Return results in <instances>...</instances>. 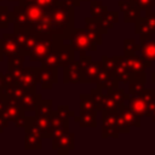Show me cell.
Returning <instances> with one entry per match:
<instances>
[{
	"instance_id": "1",
	"label": "cell",
	"mask_w": 155,
	"mask_h": 155,
	"mask_svg": "<svg viewBox=\"0 0 155 155\" xmlns=\"http://www.w3.org/2000/svg\"><path fill=\"white\" fill-rule=\"evenodd\" d=\"M48 10L51 18V34H58L67 38L74 28V8L67 5L63 0H57V2Z\"/></svg>"
},
{
	"instance_id": "2",
	"label": "cell",
	"mask_w": 155,
	"mask_h": 155,
	"mask_svg": "<svg viewBox=\"0 0 155 155\" xmlns=\"http://www.w3.org/2000/svg\"><path fill=\"white\" fill-rule=\"evenodd\" d=\"M65 39H68L74 51H79L80 54L87 51H96L97 46L103 44L102 34H93L82 28H73Z\"/></svg>"
},
{
	"instance_id": "3",
	"label": "cell",
	"mask_w": 155,
	"mask_h": 155,
	"mask_svg": "<svg viewBox=\"0 0 155 155\" xmlns=\"http://www.w3.org/2000/svg\"><path fill=\"white\" fill-rule=\"evenodd\" d=\"M65 38L63 35L58 34H38L36 42L34 45V48L29 53V61L30 62H42L54 48L62 46L64 44Z\"/></svg>"
},
{
	"instance_id": "4",
	"label": "cell",
	"mask_w": 155,
	"mask_h": 155,
	"mask_svg": "<svg viewBox=\"0 0 155 155\" xmlns=\"http://www.w3.org/2000/svg\"><path fill=\"white\" fill-rule=\"evenodd\" d=\"M130 108L139 116H150L155 108V88H143L137 94H132L128 98Z\"/></svg>"
},
{
	"instance_id": "5",
	"label": "cell",
	"mask_w": 155,
	"mask_h": 155,
	"mask_svg": "<svg viewBox=\"0 0 155 155\" xmlns=\"http://www.w3.org/2000/svg\"><path fill=\"white\" fill-rule=\"evenodd\" d=\"M79 63L81 65V84H96L97 76L103 69V63L92 61L91 56H87L86 53L80 54Z\"/></svg>"
},
{
	"instance_id": "6",
	"label": "cell",
	"mask_w": 155,
	"mask_h": 155,
	"mask_svg": "<svg viewBox=\"0 0 155 155\" xmlns=\"http://www.w3.org/2000/svg\"><path fill=\"white\" fill-rule=\"evenodd\" d=\"M25 132H33L39 137L52 138V122L51 116H27V124L24 127Z\"/></svg>"
},
{
	"instance_id": "7",
	"label": "cell",
	"mask_w": 155,
	"mask_h": 155,
	"mask_svg": "<svg viewBox=\"0 0 155 155\" xmlns=\"http://www.w3.org/2000/svg\"><path fill=\"white\" fill-rule=\"evenodd\" d=\"M38 70L39 67H22L19 70L13 73L15 85L23 88L35 87L38 85Z\"/></svg>"
},
{
	"instance_id": "8",
	"label": "cell",
	"mask_w": 155,
	"mask_h": 155,
	"mask_svg": "<svg viewBox=\"0 0 155 155\" xmlns=\"http://www.w3.org/2000/svg\"><path fill=\"white\" fill-rule=\"evenodd\" d=\"M120 131L117 127V111H102V137L119 138Z\"/></svg>"
},
{
	"instance_id": "9",
	"label": "cell",
	"mask_w": 155,
	"mask_h": 155,
	"mask_svg": "<svg viewBox=\"0 0 155 155\" xmlns=\"http://www.w3.org/2000/svg\"><path fill=\"white\" fill-rule=\"evenodd\" d=\"M38 85L44 90H51L58 82V69L41 65L38 70Z\"/></svg>"
},
{
	"instance_id": "10",
	"label": "cell",
	"mask_w": 155,
	"mask_h": 155,
	"mask_svg": "<svg viewBox=\"0 0 155 155\" xmlns=\"http://www.w3.org/2000/svg\"><path fill=\"white\" fill-rule=\"evenodd\" d=\"M52 149L58 154H69L74 149V133L67 131L59 136H53L52 138Z\"/></svg>"
},
{
	"instance_id": "11",
	"label": "cell",
	"mask_w": 155,
	"mask_h": 155,
	"mask_svg": "<svg viewBox=\"0 0 155 155\" xmlns=\"http://www.w3.org/2000/svg\"><path fill=\"white\" fill-rule=\"evenodd\" d=\"M134 33L136 34H153L155 35V11L147 10L145 16L139 17L134 22Z\"/></svg>"
},
{
	"instance_id": "12",
	"label": "cell",
	"mask_w": 155,
	"mask_h": 155,
	"mask_svg": "<svg viewBox=\"0 0 155 155\" xmlns=\"http://www.w3.org/2000/svg\"><path fill=\"white\" fill-rule=\"evenodd\" d=\"M124 61L131 75L143 73L147 70V68H150L153 64L151 62H148L147 59H144L142 56H137V54H128V56L124 54Z\"/></svg>"
},
{
	"instance_id": "13",
	"label": "cell",
	"mask_w": 155,
	"mask_h": 155,
	"mask_svg": "<svg viewBox=\"0 0 155 155\" xmlns=\"http://www.w3.org/2000/svg\"><path fill=\"white\" fill-rule=\"evenodd\" d=\"M139 36L140 56L148 62H155V39H153V34H139Z\"/></svg>"
},
{
	"instance_id": "14",
	"label": "cell",
	"mask_w": 155,
	"mask_h": 155,
	"mask_svg": "<svg viewBox=\"0 0 155 155\" xmlns=\"http://www.w3.org/2000/svg\"><path fill=\"white\" fill-rule=\"evenodd\" d=\"M41 94L36 92L35 87H30V88H25L23 97L21 99L19 105L25 110V111H35V108L38 105V103L41 101Z\"/></svg>"
},
{
	"instance_id": "15",
	"label": "cell",
	"mask_w": 155,
	"mask_h": 155,
	"mask_svg": "<svg viewBox=\"0 0 155 155\" xmlns=\"http://www.w3.org/2000/svg\"><path fill=\"white\" fill-rule=\"evenodd\" d=\"M1 48L4 57H11L15 54L21 53V47L17 42V39L13 33H5L2 34L1 39Z\"/></svg>"
},
{
	"instance_id": "16",
	"label": "cell",
	"mask_w": 155,
	"mask_h": 155,
	"mask_svg": "<svg viewBox=\"0 0 155 155\" xmlns=\"http://www.w3.org/2000/svg\"><path fill=\"white\" fill-rule=\"evenodd\" d=\"M81 79V65L79 61H73L68 65L63 67V82L64 84H78Z\"/></svg>"
},
{
	"instance_id": "17",
	"label": "cell",
	"mask_w": 155,
	"mask_h": 155,
	"mask_svg": "<svg viewBox=\"0 0 155 155\" xmlns=\"http://www.w3.org/2000/svg\"><path fill=\"white\" fill-rule=\"evenodd\" d=\"M54 52L57 56V63H58L59 68H63L74 61V52L75 51L69 42L63 44L62 46L54 48Z\"/></svg>"
},
{
	"instance_id": "18",
	"label": "cell",
	"mask_w": 155,
	"mask_h": 155,
	"mask_svg": "<svg viewBox=\"0 0 155 155\" xmlns=\"http://www.w3.org/2000/svg\"><path fill=\"white\" fill-rule=\"evenodd\" d=\"M96 85H97V87H99L102 90H109V88L117 87L119 86V81H117V79L115 78V75L111 71L107 70L103 67V69L101 70V73L97 76Z\"/></svg>"
},
{
	"instance_id": "19",
	"label": "cell",
	"mask_w": 155,
	"mask_h": 155,
	"mask_svg": "<svg viewBox=\"0 0 155 155\" xmlns=\"http://www.w3.org/2000/svg\"><path fill=\"white\" fill-rule=\"evenodd\" d=\"M11 17L13 23V29H27L29 27V22H28L23 5L21 4L16 5L11 11Z\"/></svg>"
},
{
	"instance_id": "20",
	"label": "cell",
	"mask_w": 155,
	"mask_h": 155,
	"mask_svg": "<svg viewBox=\"0 0 155 155\" xmlns=\"http://www.w3.org/2000/svg\"><path fill=\"white\" fill-rule=\"evenodd\" d=\"M97 111L96 110H80L79 115L74 117V121L79 124V127L85 128H94L97 127V117H96Z\"/></svg>"
},
{
	"instance_id": "21",
	"label": "cell",
	"mask_w": 155,
	"mask_h": 155,
	"mask_svg": "<svg viewBox=\"0 0 155 155\" xmlns=\"http://www.w3.org/2000/svg\"><path fill=\"white\" fill-rule=\"evenodd\" d=\"M114 75L119 82L128 85V82L131 81V74L128 73V70L125 65L124 56H116V67L114 69Z\"/></svg>"
},
{
	"instance_id": "22",
	"label": "cell",
	"mask_w": 155,
	"mask_h": 155,
	"mask_svg": "<svg viewBox=\"0 0 155 155\" xmlns=\"http://www.w3.org/2000/svg\"><path fill=\"white\" fill-rule=\"evenodd\" d=\"M117 111H119V114L126 120V122H127L131 127H132V126H133V127H137V128L140 127V116L137 115V114L130 108V105L122 104V105L119 107Z\"/></svg>"
},
{
	"instance_id": "23",
	"label": "cell",
	"mask_w": 155,
	"mask_h": 155,
	"mask_svg": "<svg viewBox=\"0 0 155 155\" xmlns=\"http://www.w3.org/2000/svg\"><path fill=\"white\" fill-rule=\"evenodd\" d=\"M23 7H24V11H25L29 25L35 23V22H38V21H40L45 15V10L41 8L39 5H36L35 2H31V4H28V5H23Z\"/></svg>"
},
{
	"instance_id": "24",
	"label": "cell",
	"mask_w": 155,
	"mask_h": 155,
	"mask_svg": "<svg viewBox=\"0 0 155 155\" xmlns=\"http://www.w3.org/2000/svg\"><path fill=\"white\" fill-rule=\"evenodd\" d=\"M51 122H52V137L59 136L67 131H69V119H63L58 116L54 111L51 115Z\"/></svg>"
},
{
	"instance_id": "25",
	"label": "cell",
	"mask_w": 155,
	"mask_h": 155,
	"mask_svg": "<svg viewBox=\"0 0 155 155\" xmlns=\"http://www.w3.org/2000/svg\"><path fill=\"white\" fill-rule=\"evenodd\" d=\"M41 137L33 132H25L24 136V149L25 150H40L42 148Z\"/></svg>"
},
{
	"instance_id": "26",
	"label": "cell",
	"mask_w": 155,
	"mask_h": 155,
	"mask_svg": "<svg viewBox=\"0 0 155 155\" xmlns=\"http://www.w3.org/2000/svg\"><path fill=\"white\" fill-rule=\"evenodd\" d=\"M53 101L52 99H41L35 108V116H51L53 114Z\"/></svg>"
},
{
	"instance_id": "27",
	"label": "cell",
	"mask_w": 155,
	"mask_h": 155,
	"mask_svg": "<svg viewBox=\"0 0 155 155\" xmlns=\"http://www.w3.org/2000/svg\"><path fill=\"white\" fill-rule=\"evenodd\" d=\"M85 29L90 33H93V34H107L108 33V29H105L101 22L97 19V18H93V17H86L85 18Z\"/></svg>"
},
{
	"instance_id": "28",
	"label": "cell",
	"mask_w": 155,
	"mask_h": 155,
	"mask_svg": "<svg viewBox=\"0 0 155 155\" xmlns=\"http://www.w3.org/2000/svg\"><path fill=\"white\" fill-rule=\"evenodd\" d=\"M101 24L105 28V29H110L113 28L117 22H119V12L117 11H107L104 12L99 18H97Z\"/></svg>"
},
{
	"instance_id": "29",
	"label": "cell",
	"mask_w": 155,
	"mask_h": 155,
	"mask_svg": "<svg viewBox=\"0 0 155 155\" xmlns=\"http://www.w3.org/2000/svg\"><path fill=\"white\" fill-rule=\"evenodd\" d=\"M24 90H25V88L15 85V86H12L11 88L6 90V91L4 92V94L7 97V99H10L11 102H13V103H16V104L19 105L21 99H22L23 93H24Z\"/></svg>"
},
{
	"instance_id": "30",
	"label": "cell",
	"mask_w": 155,
	"mask_h": 155,
	"mask_svg": "<svg viewBox=\"0 0 155 155\" xmlns=\"http://www.w3.org/2000/svg\"><path fill=\"white\" fill-rule=\"evenodd\" d=\"M25 57L27 56H24L22 53H18V54H15V56L8 57V71L13 74L15 71L19 70L23 67V64H24Z\"/></svg>"
},
{
	"instance_id": "31",
	"label": "cell",
	"mask_w": 155,
	"mask_h": 155,
	"mask_svg": "<svg viewBox=\"0 0 155 155\" xmlns=\"http://www.w3.org/2000/svg\"><path fill=\"white\" fill-rule=\"evenodd\" d=\"M108 11V6H105L99 0H92L90 6V15L93 18H99L104 12Z\"/></svg>"
},
{
	"instance_id": "32",
	"label": "cell",
	"mask_w": 155,
	"mask_h": 155,
	"mask_svg": "<svg viewBox=\"0 0 155 155\" xmlns=\"http://www.w3.org/2000/svg\"><path fill=\"white\" fill-rule=\"evenodd\" d=\"M79 99H80V102H79L80 110H96V111H97L96 104H94V101H93L91 93H90V94L81 93V94L79 96Z\"/></svg>"
},
{
	"instance_id": "33",
	"label": "cell",
	"mask_w": 155,
	"mask_h": 155,
	"mask_svg": "<svg viewBox=\"0 0 155 155\" xmlns=\"http://www.w3.org/2000/svg\"><path fill=\"white\" fill-rule=\"evenodd\" d=\"M140 17V10L134 5H131L127 10L124 11V22L125 23H134Z\"/></svg>"
},
{
	"instance_id": "34",
	"label": "cell",
	"mask_w": 155,
	"mask_h": 155,
	"mask_svg": "<svg viewBox=\"0 0 155 155\" xmlns=\"http://www.w3.org/2000/svg\"><path fill=\"white\" fill-rule=\"evenodd\" d=\"M36 39H38V34H35V33H28L27 39L24 41V45L21 48V53L28 57L29 53L31 52V50L34 48V45L36 42Z\"/></svg>"
},
{
	"instance_id": "35",
	"label": "cell",
	"mask_w": 155,
	"mask_h": 155,
	"mask_svg": "<svg viewBox=\"0 0 155 155\" xmlns=\"http://www.w3.org/2000/svg\"><path fill=\"white\" fill-rule=\"evenodd\" d=\"M12 23L11 11L7 6H0V29H5L8 27V24Z\"/></svg>"
},
{
	"instance_id": "36",
	"label": "cell",
	"mask_w": 155,
	"mask_h": 155,
	"mask_svg": "<svg viewBox=\"0 0 155 155\" xmlns=\"http://www.w3.org/2000/svg\"><path fill=\"white\" fill-rule=\"evenodd\" d=\"M140 46L134 39H125L124 40V54H136L137 51H139Z\"/></svg>"
},
{
	"instance_id": "37",
	"label": "cell",
	"mask_w": 155,
	"mask_h": 155,
	"mask_svg": "<svg viewBox=\"0 0 155 155\" xmlns=\"http://www.w3.org/2000/svg\"><path fill=\"white\" fill-rule=\"evenodd\" d=\"M102 63H103V67L107 70H109V71H111L114 74V69L116 67V56H114V57L103 56L102 57Z\"/></svg>"
},
{
	"instance_id": "38",
	"label": "cell",
	"mask_w": 155,
	"mask_h": 155,
	"mask_svg": "<svg viewBox=\"0 0 155 155\" xmlns=\"http://www.w3.org/2000/svg\"><path fill=\"white\" fill-rule=\"evenodd\" d=\"M54 113H56L58 116L63 117V119H69L70 116H74V115H75V113H74L73 110H70L68 105H61V107H58V109H57Z\"/></svg>"
},
{
	"instance_id": "39",
	"label": "cell",
	"mask_w": 155,
	"mask_h": 155,
	"mask_svg": "<svg viewBox=\"0 0 155 155\" xmlns=\"http://www.w3.org/2000/svg\"><path fill=\"white\" fill-rule=\"evenodd\" d=\"M12 86H15V76L12 73L7 71L6 74H4V86H2V92H5L6 90L11 88Z\"/></svg>"
},
{
	"instance_id": "40",
	"label": "cell",
	"mask_w": 155,
	"mask_h": 155,
	"mask_svg": "<svg viewBox=\"0 0 155 155\" xmlns=\"http://www.w3.org/2000/svg\"><path fill=\"white\" fill-rule=\"evenodd\" d=\"M133 5L136 7H138L139 10H151L154 8V0H136L133 2Z\"/></svg>"
},
{
	"instance_id": "41",
	"label": "cell",
	"mask_w": 155,
	"mask_h": 155,
	"mask_svg": "<svg viewBox=\"0 0 155 155\" xmlns=\"http://www.w3.org/2000/svg\"><path fill=\"white\" fill-rule=\"evenodd\" d=\"M117 127H119V131L120 133H128L130 130H131V126L126 122V120L119 114L117 111Z\"/></svg>"
},
{
	"instance_id": "42",
	"label": "cell",
	"mask_w": 155,
	"mask_h": 155,
	"mask_svg": "<svg viewBox=\"0 0 155 155\" xmlns=\"http://www.w3.org/2000/svg\"><path fill=\"white\" fill-rule=\"evenodd\" d=\"M13 124L16 127L18 128H24L25 127V124H27V116H25V110H22L18 116L13 120Z\"/></svg>"
},
{
	"instance_id": "43",
	"label": "cell",
	"mask_w": 155,
	"mask_h": 155,
	"mask_svg": "<svg viewBox=\"0 0 155 155\" xmlns=\"http://www.w3.org/2000/svg\"><path fill=\"white\" fill-rule=\"evenodd\" d=\"M34 2L44 10H48L57 2V0H34Z\"/></svg>"
},
{
	"instance_id": "44",
	"label": "cell",
	"mask_w": 155,
	"mask_h": 155,
	"mask_svg": "<svg viewBox=\"0 0 155 155\" xmlns=\"http://www.w3.org/2000/svg\"><path fill=\"white\" fill-rule=\"evenodd\" d=\"M8 124H10V121H8V120H7V119L1 114V115H0V133H2V132H4V130L8 126Z\"/></svg>"
},
{
	"instance_id": "45",
	"label": "cell",
	"mask_w": 155,
	"mask_h": 155,
	"mask_svg": "<svg viewBox=\"0 0 155 155\" xmlns=\"http://www.w3.org/2000/svg\"><path fill=\"white\" fill-rule=\"evenodd\" d=\"M6 102H7L6 96L4 94V92H0V115H1V114L4 113V110H5Z\"/></svg>"
},
{
	"instance_id": "46",
	"label": "cell",
	"mask_w": 155,
	"mask_h": 155,
	"mask_svg": "<svg viewBox=\"0 0 155 155\" xmlns=\"http://www.w3.org/2000/svg\"><path fill=\"white\" fill-rule=\"evenodd\" d=\"M117 6H119L120 11H121V12H124L125 10H127V8L131 6V4H130V2H127L126 0H120V1L117 2Z\"/></svg>"
},
{
	"instance_id": "47",
	"label": "cell",
	"mask_w": 155,
	"mask_h": 155,
	"mask_svg": "<svg viewBox=\"0 0 155 155\" xmlns=\"http://www.w3.org/2000/svg\"><path fill=\"white\" fill-rule=\"evenodd\" d=\"M67 5H69L70 7H73V8H76V7H79L80 6V0H63Z\"/></svg>"
},
{
	"instance_id": "48",
	"label": "cell",
	"mask_w": 155,
	"mask_h": 155,
	"mask_svg": "<svg viewBox=\"0 0 155 155\" xmlns=\"http://www.w3.org/2000/svg\"><path fill=\"white\" fill-rule=\"evenodd\" d=\"M2 86H4V74L0 71V92H2Z\"/></svg>"
},
{
	"instance_id": "49",
	"label": "cell",
	"mask_w": 155,
	"mask_h": 155,
	"mask_svg": "<svg viewBox=\"0 0 155 155\" xmlns=\"http://www.w3.org/2000/svg\"><path fill=\"white\" fill-rule=\"evenodd\" d=\"M31 2H34V0H19L21 5H28V4H31Z\"/></svg>"
},
{
	"instance_id": "50",
	"label": "cell",
	"mask_w": 155,
	"mask_h": 155,
	"mask_svg": "<svg viewBox=\"0 0 155 155\" xmlns=\"http://www.w3.org/2000/svg\"><path fill=\"white\" fill-rule=\"evenodd\" d=\"M4 59V53H2V48H1V39H0V62Z\"/></svg>"
},
{
	"instance_id": "51",
	"label": "cell",
	"mask_w": 155,
	"mask_h": 155,
	"mask_svg": "<svg viewBox=\"0 0 155 155\" xmlns=\"http://www.w3.org/2000/svg\"><path fill=\"white\" fill-rule=\"evenodd\" d=\"M151 84H154V85H155V70L151 73Z\"/></svg>"
},
{
	"instance_id": "52",
	"label": "cell",
	"mask_w": 155,
	"mask_h": 155,
	"mask_svg": "<svg viewBox=\"0 0 155 155\" xmlns=\"http://www.w3.org/2000/svg\"><path fill=\"white\" fill-rule=\"evenodd\" d=\"M126 1H127V2H130V4H131V5H133V2H134V1H136V0H126Z\"/></svg>"
},
{
	"instance_id": "53",
	"label": "cell",
	"mask_w": 155,
	"mask_h": 155,
	"mask_svg": "<svg viewBox=\"0 0 155 155\" xmlns=\"http://www.w3.org/2000/svg\"><path fill=\"white\" fill-rule=\"evenodd\" d=\"M80 1H91V0H80Z\"/></svg>"
},
{
	"instance_id": "54",
	"label": "cell",
	"mask_w": 155,
	"mask_h": 155,
	"mask_svg": "<svg viewBox=\"0 0 155 155\" xmlns=\"http://www.w3.org/2000/svg\"><path fill=\"white\" fill-rule=\"evenodd\" d=\"M8 1H17V0H8ZM19 1V0H18Z\"/></svg>"
},
{
	"instance_id": "55",
	"label": "cell",
	"mask_w": 155,
	"mask_h": 155,
	"mask_svg": "<svg viewBox=\"0 0 155 155\" xmlns=\"http://www.w3.org/2000/svg\"><path fill=\"white\" fill-rule=\"evenodd\" d=\"M154 7H155V0H154Z\"/></svg>"
},
{
	"instance_id": "56",
	"label": "cell",
	"mask_w": 155,
	"mask_h": 155,
	"mask_svg": "<svg viewBox=\"0 0 155 155\" xmlns=\"http://www.w3.org/2000/svg\"><path fill=\"white\" fill-rule=\"evenodd\" d=\"M0 1H1V0H0Z\"/></svg>"
}]
</instances>
